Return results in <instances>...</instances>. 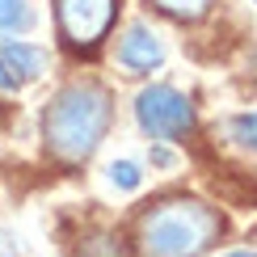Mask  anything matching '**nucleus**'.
Here are the masks:
<instances>
[{
	"instance_id": "2eb2a0df",
	"label": "nucleus",
	"mask_w": 257,
	"mask_h": 257,
	"mask_svg": "<svg viewBox=\"0 0 257 257\" xmlns=\"http://www.w3.org/2000/svg\"><path fill=\"white\" fill-rule=\"evenodd\" d=\"M253 5H257V0H253Z\"/></svg>"
},
{
	"instance_id": "9b49d317",
	"label": "nucleus",
	"mask_w": 257,
	"mask_h": 257,
	"mask_svg": "<svg viewBox=\"0 0 257 257\" xmlns=\"http://www.w3.org/2000/svg\"><path fill=\"white\" fill-rule=\"evenodd\" d=\"M80 257H122V249L110 236H89L80 244Z\"/></svg>"
},
{
	"instance_id": "423d86ee",
	"label": "nucleus",
	"mask_w": 257,
	"mask_h": 257,
	"mask_svg": "<svg viewBox=\"0 0 257 257\" xmlns=\"http://www.w3.org/2000/svg\"><path fill=\"white\" fill-rule=\"evenodd\" d=\"M0 55H5L9 72H13L21 84H26V80H38L42 72H47V63H51L47 47H38V42H26V38H9L5 47H0Z\"/></svg>"
},
{
	"instance_id": "4468645a",
	"label": "nucleus",
	"mask_w": 257,
	"mask_h": 257,
	"mask_svg": "<svg viewBox=\"0 0 257 257\" xmlns=\"http://www.w3.org/2000/svg\"><path fill=\"white\" fill-rule=\"evenodd\" d=\"M228 257H257V249H236V253H228Z\"/></svg>"
},
{
	"instance_id": "7ed1b4c3",
	"label": "nucleus",
	"mask_w": 257,
	"mask_h": 257,
	"mask_svg": "<svg viewBox=\"0 0 257 257\" xmlns=\"http://www.w3.org/2000/svg\"><path fill=\"white\" fill-rule=\"evenodd\" d=\"M122 0H55V30L68 51H97L114 30Z\"/></svg>"
},
{
	"instance_id": "ddd939ff",
	"label": "nucleus",
	"mask_w": 257,
	"mask_h": 257,
	"mask_svg": "<svg viewBox=\"0 0 257 257\" xmlns=\"http://www.w3.org/2000/svg\"><path fill=\"white\" fill-rule=\"evenodd\" d=\"M152 165L156 169H169V165H173V152H169V148H152Z\"/></svg>"
},
{
	"instance_id": "9d476101",
	"label": "nucleus",
	"mask_w": 257,
	"mask_h": 257,
	"mask_svg": "<svg viewBox=\"0 0 257 257\" xmlns=\"http://www.w3.org/2000/svg\"><path fill=\"white\" fill-rule=\"evenodd\" d=\"M228 131H232V139H236L240 148H253L257 152V114H236V118L228 122Z\"/></svg>"
},
{
	"instance_id": "6e6552de",
	"label": "nucleus",
	"mask_w": 257,
	"mask_h": 257,
	"mask_svg": "<svg viewBox=\"0 0 257 257\" xmlns=\"http://www.w3.org/2000/svg\"><path fill=\"white\" fill-rule=\"evenodd\" d=\"M152 5L165 17H173V21H202V17L211 13L215 0H152Z\"/></svg>"
},
{
	"instance_id": "1a4fd4ad",
	"label": "nucleus",
	"mask_w": 257,
	"mask_h": 257,
	"mask_svg": "<svg viewBox=\"0 0 257 257\" xmlns=\"http://www.w3.org/2000/svg\"><path fill=\"white\" fill-rule=\"evenodd\" d=\"M110 181L118 190H139V186H144V173H139L135 160H114V165H110Z\"/></svg>"
},
{
	"instance_id": "f257e3e1",
	"label": "nucleus",
	"mask_w": 257,
	"mask_h": 257,
	"mask_svg": "<svg viewBox=\"0 0 257 257\" xmlns=\"http://www.w3.org/2000/svg\"><path fill=\"white\" fill-rule=\"evenodd\" d=\"M114 122L110 89L97 80H72L63 84L42 110V139L47 152L63 165H84L101 148L105 131Z\"/></svg>"
},
{
	"instance_id": "20e7f679",
	"label": "nucleus",
	"mask_w": 257,
	"mask_h": 257,
	"mask_svg": "<svg viewBox=\"0 0 257 257\" xmlns=\"http://www.w3.org/2000/svg\"><path fill=\"white\" fill-rule=\"evenodd\" d=\"M135 122L148 139H181L194 126V105L173 84H152L135 97Z\"/></svg>"
},
{
	"instance_id": "39448f33",
	"label": "nucleus",
	"mask_w": 257,
	"mask_h": 257,
	"mask_svg": "<svg viewBox=\"0 0 257 257\" xmlns=\"http://www.w3.org/2000/svg\"><path fill=\"white\" fill-rule=\"evenodd\" d=\"M118 63L126 72H135V76L156 72L160 63H165V42H160V34L148 26V21L126 26V34L118 38Z\"/></svg>"
},
{
	"instance_id": "f8f14e48",
	"label": "nucleus",
	"mask_w": 257,
	"mask_h": 257,
	"mask_svg": "<svg viewBox=\"0 0 257 257\" xmlns=\"http://www.w3.org/2000/svg\"><path fill=\"white\" fill-rule=\"evenodd\" d=\"M21 89V80L9 72V63H5V55H0V93H17Z\"/></svg>"
},
{
	"instance_id": "0eeeda50",
	"label": "nucleus",
	"mask_w": 257,
	"mask_h": 257,
	"mask_svg": "<svg viewBox=\"0 0 257 257\" xmlns=\"http://www.w3.org/2000/svg\"><path fill=\"white\" fill-rule=\"evenodd\" d=\"M30 26H34L30 0H0V34H21Z\"/></svg>"
},
{
	"instance_id": "f03ea898",
	"label": "nucleus",
	"mask_w": 257,
	"mask_h": 257,
	"mask_svg": "<svg viewBox=\"0 0 257 257\" xmlns=\"http://www.w3.org/2000/svg\"><path fill=\"white\" fill-rule=\"evenodd\" d=\"M223 236V219L202 198H160L135 223L139 257H202Z\"/></svg>"
}]
</instances>
